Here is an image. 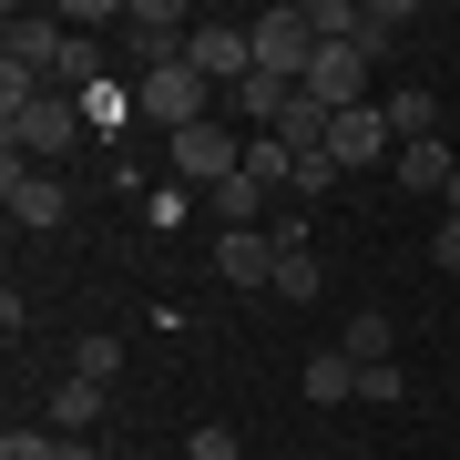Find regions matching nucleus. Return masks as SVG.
<instances>
[{"mask_svg":"<svg viewBox=\"0 0 460 460\" xmlns=\"http://www.w3.org/2000/svg\"><path fill=\"white\" fill-rule=\"evenodd\" d=\"M0 133H11V154H31V164H51V154L83 144V102L51 93V83H0Z\"/></svg>","mask_w":460,"mask_h":460,"instance_id":"obj_1","label":"nucleus"},{"mask_svg":"<svg viewBox=\"0 0 460 460\" xmlns=\"http://www.w3.org/2000/svg\"><path fill=\"white\" fill-rule=\"evenodd\" d=\"M133 113H154L164 133H195V123L226 113V93H215L195 62H154V72H133Z\"/></svg>","mask_w":460,"mask_h":460,"instance_id":"obj_2","label":"nucleus"},{"mask_svg":"<svg viewBox=\"0 0 460 460\" xmlns=\"http://www.w3.org/2000/svg\"><path fill=\"white\" fill-rule=\"evenodd\" d=\"M235 174H246V133H235L226 113L195 123V133H174V184H205L215 195V184H235Z\"/></svg>","mask_w":460,"mask_h":460,"instance_id":"obj_3","label":"nucleus"},{"mask_svg":"<svg viewBox=\"0 0 460 460\" xmlns=\"http://www.w3.org/2000/svg\"><path fill=\"white\" fill-rule=\"evenodd\" d=\"M0 205H11L21 235H51V226L72 215V184L51 174V164H21V154H11V164H0Z\"/></svg>","mask_w":460,"mask_h":460,"instance_id":"obj_4","label":"nucleus"},{"mask_svg":"<svg viewBox=\"0 0 460 460\" xmlns=\"http://www.w3.org/2000/svg\"><path fill=\"white\" fill-rule=\"evenodd\" d=\"M246 31H256V72L307 83V62H317V11H266V21H246Z\"/></svg>","mask_w":460,"mask_h":460,"instance_id":"obj_5","label":"nucleus"},{"mask_svg":"<svg viewBox=\"0 0 460 460\" xmlns=\"http://www.w3.org/2000/svg\"><path fill=\"white\" fill-rule=\"evenodd\" d=\"M184 62H195V72H205L215 93H235V83L256 72V31H246V21H195V41H184Z\"/></svg>","mask_w":460,"mask_h":460,"instance_id":"obj_6","label":"nucleus"},{"mask_svg":"<svg viewBox=\"0 0 460 460\" xmlns=\"http://www.w3.org/2000/svg\"><path fill=\"white\" fill-rule=\"evenodd\" d=\"M328 154H338L348 174H368V164H399V133H389V113H378V102H358V113L328 123Z\"/></svg>","mask_w":460,"mask_h":460,"instance_id":"obj_7","label":"nucleus"},{"mask_svg":"<svg viewBox=\"0 0 460 460\" xmlns=\"http://www.w3.org/2000/svg\"><path fill=\"white\" fill-rule=\"evenodd\" d=\"M215 277H235V287H277V235H266V226L215 235Z\"/></svg>","mask_w":460,"mask_h":460,"instance_id":"obj_8","label":"nucleus"},{"mask_svg":"<svg viewBox=\"0 0 460 460\" xmlns=\"http://www.w3.org/2000/svg\"><path fill=\"white\" fill-rule=\"evenodd\" d=\"M410 195H429V205H450V184H460V164H450V144L429 133V144H399V164H389Z\"/></svg>","mask_w":460,"mask_h":460,"instance_id":"obj_9","label":"nucleus"},{"mask_svg":"<svg viewBox=\"0 0 460 460\" xmlns=\"http://www.w3.org/2000/svg\"><path fill=\"white\" fill-rule=\"evenodd\" d=\"M317 287H328V277H317V256H307V235H296V226H277V296H287V307H307Z\"/></svg>","mask_w":460,"mask_h":460,"instance_id":"obj_10","label":"nucleus"},{"mask_svg":"<svg viewBox=\"0 0 460 460\" xmlns=\"http://www.w3.org/2000/svg\"><path fill=\"white\" fill-rule=\"evenodd\" d=\"M205 205H215V235H235V226H266V184H256V174H235V184H215Z\"/></svg>","mask_w":460,"mask_h":460,"instance_id":"obj_11","label":"nucleus"},{"mask_svg":"<svg viewBox=\"0 0 460 460\" xmlns=\"http://www.w3.org/2000/svg\"><path fill=\"white\" fill-rule=\"evenodd\" d=\"M296 389H307L317 410H338V399H358V358H338V348H328V358H307V368H296Z\"/></svg>","mask_w":460,"mask_h":460,"instance_id":"obj_12","label":"nucleus"},{"mask_svg":"<svg viewBox=\"0 0 460 460\" xmlns=\"http://www.w3.org/2000/svg\"><path fill=\"white\" fill-rule=\"evenodd\" d=\"M378 113H389V133H399V144H429V133H440V102H429V83L389 93V102H378Z\"/></svg>","mask_w":460,"mask_h":460,"instance_id":"obj_13","label":"nucleus"},{"mask_svg":"<svg viewBox=\"0 0 460 460\" xmlns=\"http://www.w3.org/2000/svg\"><path fill=\"white\" fill-rule=\"evenodd\" d=\"M72 102H83V133H102V144L133 123V83H93V93H72Z\"/></svg>","mask_w":460,"mask_h":460,"instance_id":"obj_14","label":"nucleus"},{"mask_svg":"<svg viewBox=\"0 0 460 460\" xmlns=\"http://www.w3.org/2000/svg\"><path fill=\"white\" fill-rule=\"evenodd\" d=\"M93 420H102V389H93V378H62V389H51V429H62V440H83Z\"/></svg>","mask_w":460,"mask_h":460,"instance_id":"obj_15","label":"nucleus"},{"mask_svg":"<svg viewBox=\"0 0 460 460\" xmlns=\"http://www.w3.org/2000/svg\"><path fill=\"white\" fill-rule=\"evenodd\" d=\"M246 174L266 184V195H296V154L277 144V133H246Z\"/></svg>","mask_w":460,"mask_h":460,"instance_id":"obj_16","label":"nucleus"},{"mask_svg":"<svg viewBox=\"0 0 460 460\" xmlns=\"http://www.w3.org/2000/svg\"><path fill=\"white\" fill-rule=\"evenodd\" d=\"M399 31H410V0H358V51H368V62H378Z\"/></svg>","mask_w":460,"mask_h":460,"instance_id":"obj_17","label":"nucleus"},{"mask_svg":"<svg viewBox=\"0 0 460 460\" xmlns=\"http://www.w3.org/2000/svg\"><path fill=\"white\" fill-rule=\"evenodd\" d=\"M338 358L378 368V358H389V317H378V307H358V317H348V338H338Z\"/></svg>","mask_w":460,"mask_h":460,"instance_id":"obj_18","label":"nucleus"},{"mask_svg":"<svg viewBox=\"0 0 460 460\" xmlns=\"http://www.w3.org/2000/svg\"><path fill=\"white\" fill-rule=\"evenodd\" d=\"M72 378L113 389V378H123V338H83V348H72Z\"/></svg>","mask_w":460,"mask_h":460,"instance_id":"obj_19","label":"nucleus"},{"mask_svg":"<svg viewBox=\"0 0 460 460\" xmlns=\"http://www.w3.org/2000/svg\"><path fill=\"white\" fill-rule=\"evenodd\" d=\"M358 399H368V410H399V399H410V378L378 358V368H358Z\"/></svg>","mask_w":460,"mask_h":460,"instance_id":"obj_20","label":"nucleus"},{"mask_svg":"<svg viewBox=\"0 0 460 460\" xmlns=\"http://www.w3.org/2000/svg\"><path fill=\"white\" fill-rule=\"evenodd\" d=\"M184 460H246V440H235V429H215V420H205V429H184Z\"/></svg>","mask_w":460,"mask_h":460,"instance_id":"obj_21","label":"nucleus"},{"mask_svg":"<svg viewBox=\"0 0 460 460\" xmlns=\"http://www.w3.org/2000/svg\"><path fill=\"white\" fill-rule=\"evenodd\" d=\"M429 266H440V277H460V215H440V226H429Z\"/></svg>","mask_w":460,"mask_h":460,"instance_id":"obj_22","label":"nucleus"},{"mask_svg":"<svg viewBox=\"0 0 460 460\" xmlns=\"http://www.w3.org/2000/svg\"><path fill=\"white\" fill-rule=\"evenodd\" d=\"M0 460H62V440H51V429H11V440H0Z\"/></svg>","mask_w":460,"mask_h":460,"instance_id":"obj_23","label":"nucleus"},{"mask_svg":"<svg viewBox=\"0 0 460 460\" xmlns=\"http://www.w3.org/2000/svg\"><path fill=\"white\" fill-rule=\"evenodd\" d=\"M51 440H62V429H51ZM62 460H93V440H62Z\"/></svg>","mask_w":460,"mask_h":460,"instance_id":"obj_24","label":"nucleus"},{"mask_svg":"<svg viewBox=\"0 0 460 460\" xmlns=\"http://www.w3.org/2000/svg\"><path fill=\"white\" fill-rule=\"evenodd\" d=\"M440 215H460V184H450V205H440Z\"/></svg>","mask_w":460,"mask_h":460,"instance_id":"obj_25","label":"nucleus"}]
</instances>
